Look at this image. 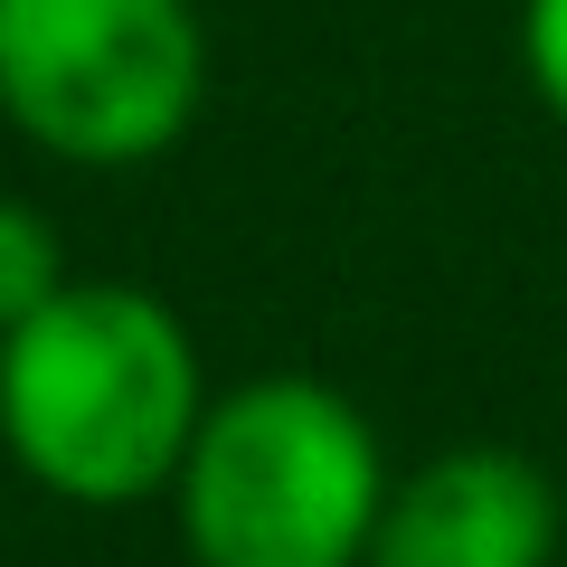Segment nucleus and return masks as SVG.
<instances>
[{
  "label": "nucleus",
  "instance_id": "7ed1b4c3",
  "mask_svg": "<svg viewBox=\"0 0 567 567\" xmlns=\"http://www.w3.org/2000/svg\"><path fill=\"white\" fill-rule=\"evenodd\" d=\"M199 95L208 29L189 0H0V123L48 162H162Z\"/></svg>",
  "mask_w": 567,
  "mask_h": 567
},
{
  "label": "nucleus",
  "instance_id": "20e7f679",
  "mask_svg": "<svg viewBox=\"0 0 567 567\" xmlns=\"http://www.w3.org/2000/svg\"><path fill=\"white\" fill-rule=\"evenodd\" d=\"M558 483L520 445H445L398 473L360 567H548Z\"/></svg>",
  "mask_w": 567,
  "mask_h": 567
},
{
  "label": "nucleus",
  "instance_id": "423d86ee",
  "mask_svg": "<svg viewBox=\"0 0 567 567\" xmlns=\"http://www.w3.org/2000/svg\"><path fill=\"white\" fill-rule=\"evenodd\" d=\"M520 76L548 123H567V0H520Z\"/></svg>",
  "mask_w": 567,
  "mask_h": 567
},
{
  "label": "nucleus",
  "instance_id": "f257e3e1",
  "mask_svg": "<svg viewBox=\"0 0 567 567\" xmlns=\"http://www.w3.org/2000/svg\"><path fill=\"white\" fill-rule=\"evenodd\" d=\"M199 416L189 322L123 275H66L20 331H0V454L76 511L171 492Z\"/></svg>",
  "mask_w": 567,
  "mask_h": 567
},
{
  "label": "nucleus",
  "instance_id": "39448f33",
  "mask_svg": "<svg viewBox=\"0 0 567 567\" xmlns=\"http://www.w3.org/2000/svg\"><path fill=\"white\" fill-rule=\"evenodd\" d=\"M58 284H66V237H58V218L0 189V331H20Z\"/></svg>",
  "mask_w": 567,
  "mask_h": 567
},
{
  "label": "nucleus",
  "instance_id": "f03ea898",
  "mask_svg": "<svg viewBox=\"0 0 567 567\" xmlns=\"http://www.w3.org/2000/svg\"><path fill=\"white\" fill-rule=\"evenodd\" d=\"M388 502L379 425L331 379L275 369L208 398L171 511L199 567H360Z\"/></svg>",
  "mask_w": 567,
  "mask_h": 567
}]
</instances>
